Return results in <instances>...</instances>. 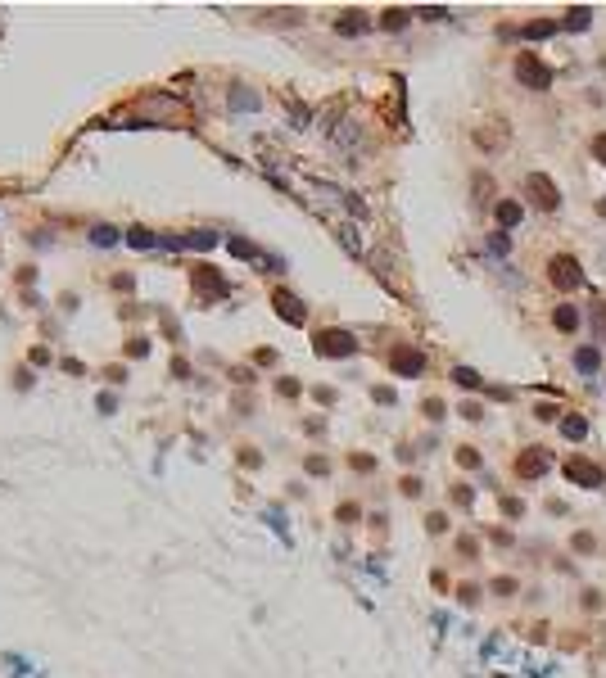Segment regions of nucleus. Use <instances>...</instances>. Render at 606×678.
I'll return each mask as SVG.
<instances>
[{
	"label": "nucleus",
	"mask_w": 606,
	"mask_h": 678,
	"mask_svg": "<svg viewBox=\"0 0 606 678\" xmlns=\"http://www.w3.org/2000/svg\"><path fill=\"white\" fill-rule=\"evenodd\" d=\"M493 131H475V145L480 150H502L507 145V122H489Z\"/></svg>",
	"instance_id": "obj_12"
},
{
	"label": "nucleus",
	"mask_w": 606,
	"mask_h": 678,
	"mask_svg": "<svg viewBox=\"0 0 606 678\" xmlns=\"http://www.w3.org/2000/svg\"><path fill=\"white\" fill-rule=\"evenodd\" d=\"M271 307H276V312L286 317L290 326H303V322H308V307H303L299 299H294L290 290H271Z\"/></svg>",
	"instance_id": "obj_9"
},
{
	"label": "nucleus",
	"mask_w": 606,
	"mask_h": 678,
	"mask_svg": "<svg viewBox=\"0 0 606 678\" xmlns=\"http://www.w3.org/2000/svg\"><path fill=\"white\" fill-rule=\"evenodd\" d=\"M566 479H570V484H579V488H602V484H606L602 466L588 461V457H566Z\"/></svg>",
	"instance_id": "obj_5"
},
{
	"label": "nucleus",
	"mask_w": 606,
	"mask_h": 678,
	"mask_svg": "<svg viewBox=\"0 0 606 678\" xmlns=\"http://www.w3.org/2000/svg\"><path fill=\"white\" fill-rule=\"evenodd\" d=\"M457 601H462V606H475V601H480V588H475V584H462V588H457Z\"/></svg>",
	"instance_id": "obj_26"
},
{
	"label": "nucleus",
	"mask_w": 606,
	"mask_h": 678,
	"mask_svg": "<svg viewBox=\"0 0 606 678\" xmlns=\"http://www.w3.org/2000/svg\"><path fill=\"white\" fill-rule=\"evenodd\" d=\"M326 471H330L326 457H308V475H326Z\"/></svg>",
	"instance_id": "obj_34"
},
{
	"label": "nucleus",
	"mask_w": 606,
	"mask_h": 678,
	"mask_svg": "<svg viewBox=\"0 0 606 678\" xmlns=\"http://www.w3.org/2000/svg\"><path fill=\"white\" fill-rule=\"evenodd\" d=\"M575 366H579L584 376H597V371H602V353H597V349H579V353H575Z\"/></svg>",
	"instance_id": "obj_14"
},
{
	"label": "nucleus",
	"mask_w": 606,
	"mask_h": 678,
	"mask_svg": "<svg viewBox=\"0 0 606 678\" xmlns=\"http://www.w3.org/2000/svg\"><path fill=\"white\" fill-rule=\"evenodd\" d=\"M335 32H344V36H362V32H367V14H362V9H344V14L335 18Z\"/></svg>",
	"instance_id": "obj_11"
},
{
	"label": "nucleus",
	"mask_w": 606,
	"mask_h": 678,
	"mask_svg": "<svg viewBox=\"0 0 606 678\" xmlns=\"http://www.w3.org/2000/svg\"><path fill=\"white\" fill-rule=\"evenodd\" d=\"M127 240L136 244V249H150V244H154V236H150L145 226H131V231H127Z\"/></svg>",
	"instance_id": "obj_25"
},
{
	"label": "nucleus",
	"mask_w": 606,
	"mask_h": 678,
	"mask_svg": "<svg viewBox=\"0 0 606 678\" xmlns=\"http://www.w3.org/2000/svg\"><path fill=\"white\" fill-rule=\"evenodd\" d=\"M548 466H552V457L543 448H525L521 457H516V475H521V479H539V475H548Z\"/></svg>",
	"instance_id": "obj_8"
},
{
	"label": "nucleus",
	"mask_w": 606,
	"mask_h": 678,
	"mask_svg": "<svg viewBox=\"0 0 606 678\" xmlns=\"http://www.w3.org/2000/svg\"><path fill=\"white\" fill-rule=\"evenodd\" d=\"M570 547L579 552V557H593V552H597V538H593V534H575Z\"/></svg>",
	"instance_id": "obj_21"
},
{
	"label": "nucleus",
	"mask_w": 606,
	"mask_h": 678,
	"mask_svg": "<svg viewBox=\"0 0 606 678\" xmlns=\"http://www.w3.org/2000/svg\"><path fill=\"white\" fill-rule=\"evenodd\" d=\"M502 515H507V520H521V515H525V502H521V498H502Z\"/></svg>",
	"instance_id": "obj_24"
},
{
	"label": "nucleus",
	"mask_w": 606,
	"mask_h": 678,
	"mask_svg": "<svg viewBox=\"0 0 606 678\" xmlns=\"http://www.w3.org/2000/svg\"><path fill=\"white\" fill-rule=\"evenodd\" d=\"M588 18H593V9L588 5H575V9H566V18H561V28H588Z\"/></svg>",
	"instance_id": "obj_16"
},
{
	"label": "nucleus",
	"mask_w": 606,
	"mask_h": 678,
	"mask_svg": "<svg viewBox=\"0 0 606 678\" xmlns=\"http://www.w3.org/2000/svg\"><path fill=\"white\" fill-rule=\"evenodd\" d=\"M443 412H448L443 398H426V416H430V421H443Z\"/></svg>",
	"instance_id": "obj_29"
},
{
	"label": "nucleus",
	"mask_w": 606,
	"mask_h": 678,
	"mask_svg": "<svg viewBox=\"0 0 606 678\" xmlns=\"http://www.w3.org/2000/svg\"><path fill=\"white\" fill-rule=\"evenodd\" d=\"M471 195H475V204H489V199H493V177H489V172H475Z\"/></svg>",
	"instance_id": "obj_15"
},
{
	"label": "nucleus",
	"mask_w": 606,
	"mask_h": 678,
	"mask_svg": "<svg viewBox=\"0 0 606 678\" xmlns=\"http://www.w3.org/2000/svg\"><path fill=\"white\" fill-rule=\"evenodd\" d=\"M516 82L529 86V91H548V86H552V68L543 64L539 55H516Z\"/></svg>",
	"instance_id": "obj_2"
},
{
	"label": "nucleus",
	"mask_w": 606,
	"mask_h": 678,
	"mask_svg": "<svg viewBox=\"0 0 606 678\" xmlns=\"http://www.w3.org/2000/svg\"><path fill=\"white\" fill-rule=\"evenodd\" d=\"M498 226L502 231H512V226H521V217H525V204H516V199H498Z\"/></svg>",
	"instance_id": "obj_10"
},
{
	"label": "nucleus",
	"mask_w": 606,
	"mask_h": 678,
	"mask_svg": "<svg viewBox=\"0 0 606 678\" xmlns=\"http://www.w3.org/2000/svg\"><path fill=\"white\" fill-rule=\"evenodd\" d=\"M457 461H462V466H471V471H475V466H480V452H475V448H457Z\"/></svg>",
	"instance_id": "obj_32"
},
{
	"label": "nucleus",
	"mask_w": 606,
	"mask_h": 678,
	"mask_svg": "<svg viewBox=\"0 0 606 678\" xmlns=\"http://www.w3.org/2000/svg\"><path fill=\"white\" fill-rule=\"evenodd\" d=\"M593 335L606 339V303H593Z\"/></svg>",
	"instance_id": "obj_22"
},
{
	"label": "nucleus",
	"mask_w": 606,
	"mask_h": 678,
	"mask_svg": "<svg viewBox=\"0 0 606 678\" xmlns=\"http://www.w3.org/2000/svg\"><path fill=\"white\" fill-rule=\"evenodd\" d=\"M534 416H539V421H556V416H561V412H556V407H552V403H543V407H539V412H534Z\"/></svg>",
	"instance_id": "obj_36"
},
{
	"label": "nucleus",
	"mask_w": 606,
	"mask_h": 678,
	"mask_svg": "<svg viewBox=\"0 0 606 678\" xmlns=\"http://www.w3.org/2000/svg\"><path fill=\"white\" fill-rule=\"evenodd\" d=\"M421 18H430V23H443V18H448V9H421Z\"/></svg>",
	"instance_id": "obj_39"
},
{
	"label": "nucleus",
	"mask_w": 606,
	"mask_h": 678,
	"mask_svg": "<svg viewBox=\"0 0 606 678\" xmlns=\"http://www.w3.org/2000/svg\"><path fill=\"white\" fill-rule=\"evenodd\" d=\"M453 380H457L462 389H480V376L471 371V366H453Z\"/></svg>",
	"instance_id": "obj_20"
},
{
	"label": "nucleus",
	"mask_w": 606,
	"mask_h": 678,
	"mask_svg": "<svg viewBox=\"0 0 606 678\" xmlns=\"http://www.w3.org/2000/svg\"><path fill=\"white\" fill-rule=\"evenodd\" d=\"M593 158H597V163H606V131L593 136Z\"/></svg>",
	"instance_id": "obj_35"
},
{
	"label": "nucleus",
	"mask_w": 606,
	"mask_h": 678,
	"mask_svg": "<svg viewBox=\"0 0 606 678\" xmlns=\"http://www.w3.org/2000/svg\"><path fill=\"white\" fill-rule=\"evenodd\" d=\"M407 18H412L407 9H385V14H380V28H385V32H403Z\"/></svg>",
	"instance_id": "obj_18"
},
{
	"label": "nucleus",
	"mask_w": 606,
	"mask_h": 678,
	"mask_svg": "<svg viewBox=\"0 0 606 678\" xmlns=\"http://www.w3.org/2000/svg\"><path fill=\"white\" fill-rule=\"evenodd\" d=\"M389 366H394V376H421L426 371V353L412 349V344H399V349L389 353Z\"/></svg>",
	"instance_id": "obj_7"
},
{
	"label": "nucleus",
	"mask_w": 606,
	"mask_h": 678,
	"mask_svg": "<svg viewBox=\"0 0 606 678\" xmlns=\"http://www.w3.org/2000/svg\"><path fill=\"white\" fill-rule=\"evenodd\" d=\"M471 498H475V493L466 488V484H457V488H453V507H471Z\"/></svg>",
	"instance_id": "obj_30"
},
{
	"label": "nucleus",
	"mask_w": 606,
	"mask_h": 678,
	"mask_svg": "<svg viewBox=\"0 0 606 678\" xmlns=\"http://www.w3.org/2000/svg\"><path fill=\"white\" fill-rule=\"evenodd\" d=\"M254 362H258V366H271V362H276V353H271V349H258Z\"/></svg>",
	"instance_id": "obj_37"
},
{
	"label": "nucleus",
	"mask_w": 606,
	"mask_h": 678,
	"mask_svg": "<svg viewBox=\"0 0 606 678\" xmlns=\"http://www.w3.org/2000/svg\"><path fill=\"white\" fill-rule=\"evenodd\" d=\"M516 588H521L516 579H493V597H512Z\"/></svg>",
	"instance_id": "obj_28"
},
{
	"label": "nucleus",
	"mask_w": 606,
	"mask_h": 678,
	"mask_svg": "<svg viewBox=\"0 0 606 678\" xmlns=\"http://www.w3.org/2000/svg\"><path fill=\"white\" fill-rule=\"evenodd\" d=\"M457 416H462V421H480L485 412H480V403H462V412H457Z\"/></svg>",
	"instance_id": "obj_33"
},
{
	"label": "nucleus",
	"mask_w": 606,
	"mask_h": 678,
	"mask_svg": "<svg viewBox=\"0 0 606 678\" xmlns=\"http://www.w3.org/2000/svg\"><path fill=\"white\" fill-rule=\"evenodd\" d=\"M556 28H561V23H525L521 36H525V41H543V36H552Z\"/></svg>",
	"instance_id": "obj_19"
},
{
	"label": "nucleus",
	"mask_w": 606,
	"mask_h": 678,
	"mask_svg": "<svg viewBox=\"0 0 606 678\" xmlns=\"http://www.w3.org/2000/svg\"><path fill=\"white\" fill-rule=\"evenodd\" d=\"M91 240L104 249V244H114V240H118V231H114V226H95V231H91Z\"/></svg>",
	"instance_id": "obj_27"
},
{
	"label": "nucleus",
	"mask_w": 606,
	"mask_h": 678,
	"mask_svg": "<svg viewBox=\"0 0 606 678\" xmlns=\"http://www.w3.org/2000/svg\"><path fill=\"white\" fill-rule=\"evenodd\" d=\"M190 285L200 290L204 299H227V294H231V280H222L217 271H213V267H204V263L190 271Z\"/></svg>",
	"instance_id": "obj_6"
},
{
	"label": "nucleus",
	"mask_w": 606,
	"mask_h": 678,
	"mask_svg": "<svg viewBox=\"0 0 606 678\" xmlns=\"http://www.w3.org/2000/svg\"><path fill=\"white\" fill-rule=\"evenodd\" d=\"M227 249L236 258H258V244H249V240H227Z\"/></svg>",
	"instance_id": "obj_23"
},
{
	"label": "nucleus",
	"mask_w": 606,
	"mask_h": 678,
	"mask_svg": "<svg viewBox=\"0 0 606 678\" xmlns=\"http://www.w3.org/2000/svg\"><path fill=\"white\" fill-rule=\"evenodd\" d=\"M525 195H529V204H534V208H543V213H552V208L561 204V190H556V181L548 177V172H529V177H525Z\"/></svg>",
	"instance_id": "obj_1"
},
{
	"label": "nucleus",
	"mask_w": 606,
	"mask_h": 678,
	"mask_svg": "<svg viewBox=\"0 0 606 678\" xmlns=\"http://www.w3.org/2000/svg\"><path fill=\"white\" fill-rule=\"evenodd\" d=\"M313 344H317L321 357H353V353H357V339L349 335V330H335V326H330V330H317Z\"/></svg>",
	"instance_id": "obj_4"
},
{
	"label": "nucleus",
	"mask_w": 606,
	"mask_h": 678,
	"mask_svg": "<svg viewBox=\"0 0 606 678\" xmlns=\"http://www.w3.org/2000/svg\"><path fill=\"white\" fill-rule=\"evenodd\" d=\"M548 280H552L556 290H566V294H570V290L584 285V271H579V263H575L570 253H552V263H548Z\"/></svg>",
	"instance_id": "obj_3"
},
{
	"label": "nucleus",
	"mask_w": 606,
	"mask_h": 678,
	"mask_svg": "<svg viewBox=\"0 0 606 678\" xmlns=\"http://www.w3.org/2000/svg\"><path fill=\"white\" fill-rule=\"evenodd\" d=\"M426 529H430V534H443V529H448V515H443V511H435V515L426 520Z\"/></svg>",
	"instance_id": "obj_31"
},
{
	"label": "nucleus",
	"mask_w": 606,
	"mask_h": 678,
	"mask_svg": "<svg viewBox=\"0 0 606 678\" xmlns=\"http://www.w3.org/2000/svg\"><path fill=\"white\" fill-rule=\"evenodd\" d=\"M403 493H407V498H416V493H421V479L407 475V479H403Z\"/></svg>",
	"instance_id": "obj_38"
},
{
	"label": "nucleus",
	"mask_w": 606,
	"mask_h": 678,
	"mask_svg": "<svg viewBox=\"0 0 606 678\" xmlns=\"http://www.w3.org/2000/svg\"><path fill=\"white\" fill-rule=\"evenodd\" d=\"M552 326H556V330H566V335H570V330H579V307L561 303V307L552 312Z\"/></svg>",
	"instance_id": "obj_13"
},
{
	"label": "nucleus",
	"mask_w": 606,
	"mask_h": 678,
	"mask_svg": "<svg viewBox=\"0 0 606 678\" xmlns=\"http://www.w3.org/2000/svg\"><path fill=\"white\" fill-rule=\"evenodd\" d=\"M561 434H566V439H575V443H579V439H588V421H584V416H566V421H561Z\"/></svg>",
	"instance_id": "obj_17"
}]
</instances>
